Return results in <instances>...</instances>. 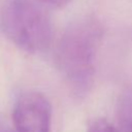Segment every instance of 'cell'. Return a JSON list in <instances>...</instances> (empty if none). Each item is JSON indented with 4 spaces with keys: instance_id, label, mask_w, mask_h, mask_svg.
Here are the masks:
<instances>
[{
    "instance_id": "5",
    "label": "cell",
    "mask_w": 132,
    "mask_h": 132,
    "mask_svg": "<svg viewBox=\"0 0 132 132\" xmlns=\"http://www.w3.org/2000/svg\"><path fill=\"white\" fill-rule=\"evenodd\" d=\"M40 3L48 6V7H53V8H60L63 7L65 5H67L71 0H38Z\"/></svg>"
},
{
    "instance_id": "3",
    "label": "cell",
    "mask_w": 132,
    "mask_h": 132,
    "mask_svg": "<svg viewBox=\"0 0 132 132\" xmlns=\"http://www.w3.org/2000/svg\"><path fill=\"white\" fill-rule=\"evenodd\" d=\"M53 109L48 99L39 92L22 93L12 109L14 132H52Z\"/></svg>"
},
{
    "instance_id": "1",
    "label": "cell",
    "mask_w": 132,
    "mask_h": 132,
    "mask_svg": "<svg viewBox=\"0 0 132 132\" xmlns=\"http://www.w3.org/2000/svg\"><path fill=\"white\" fill-rule=\"evenodd\" d=\"M101 37V26L94 20L78 21L61 36L56 51L57 65L73 85L86 87L92 79Z\"/></svg>"
},
{
    "instance_id": "4",
    "label": "cell",
    "mask_w": 132,
    "mask_h": 132,
    "mask_svg": "<svg viewBox=\"0 0 132 132\" xmlns=\"http://www.w3.org/2000/svg\"><path fill=\"white\" fill-rule=\"evenodd\" d=\"M87 132H123L121 125H116L104 118L95 119L88 127Z\"/></svg>"
},
{
    "instance_id": "2",
    "label": "cell",
    "mask_w": 132,
    "mask_h": 132,
    "mask_svg": "<svg viewBox=\"0 0 132 132\" xmlns=\"http://www.w3.org/2000/svg\"><path fill=\"white\" fill-rule=\"evenodd\" d=\"M3 34L19 48L37 54L52 42V24L40 5L32 0H7L0 12Z\"/></svg>"
},
{
    "instance_id": "6",
    "label": "cell",
    "mask_w": 132,
    "mask_h": 132,
    "mask_svg": "<svg viewBox=\"0 0 132 132\" xmlns=\"http://www.w3.org/2000/svg\"><path fill=\"white\" fill-rule=\"evenodd\" d=\"M120 125L122 127L123 132H132V116H130Z\"/></svg>"
}]
</instances>
